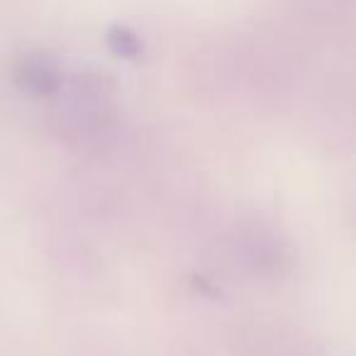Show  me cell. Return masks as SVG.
<instances>
[{
  "instance_id": "6da1fadb",
  "label": "cell",
  "mask_w": 356,
  "mask_h": 356,
  "mask_svg": "<svg viewBox=\"0 0 356 356\" xmlns=\"http://www.w3.org/2000/svg\"><path fill=\"white\" fill-rule=\"evenodd\" d=\"M20 83L35 93H51L59 86V74L47 61H25L20 66Z\"/></svg>"
},
{
  "instance_id": "7a4b0ae2",
  "label": "cell",
  "mask_w": 356,
  "mask_h": 356,
  "mask_svg": "<svg viewBox=\"0 0 356 356\" xmlns=\"http://www.w3.org/2000/svg\"><path fill=\"white\" fill-rule=\"evenodd\" d=\"M110 47H113L115 54L120 56H137L139 54V40L127 30V27H115L110 32Z\"/></svg>"
}]
</instances>
